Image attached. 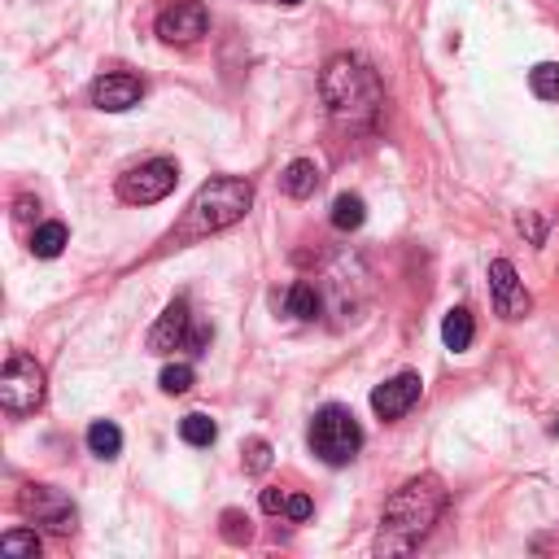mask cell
<instances>
[{"label": "cell", "instance_id": "4316f807", "mask_svg": "<svg viewBox=\"0 0 559 559\" xmlns=\"http://www.w3.org/2000/svg\"><path fill=\"white\" fill-rule=\"evenodd\" d=\"M206 346H210V328H193V337H188V350L206 354Z\"/></svg>", "mask_w": 559, "mask_h": 559}, {"label": "cell", "instance_id": "7c38bea8", "mask_svg": "<svg viewBox=\"0 0 559 559\" xmlns=\"http://www.w3.org/2000/svg\"><path fill=\"white\" fill-rule=\"evenodd\" d=\"M140 97H145V83H140L136 75H123V70L101 75L97 83H92V105H97V110H110V114L132 110Z\"/></svg>", "mask_w": 559, "mask_h": 559}, {"label": "cell", "instance_id": "ac0fdd59", "mask_svg": "<svg viewBox=\"0 0 559 559\" xmlns=\"http://www.w3.org/2000/svg\"><path fill=\"white\" fill-rule=\"evenodd\" d=\"M180 437H184L188 446H210L214 437H219V424H214L210 415L193 411V415H184V420H180Z\"/></svg>", "mask_w": 559, "mask_h": 559}, {"label": "cell", "instance_id": "83f0119b", "mask_svg": "<svg viewBox=\"0 0 559 559\" xmlns=\"http://www.w3.org/2000/svg\"><path fill=\"white\" fill-rule=\"evenodd\" d=\"M280 5H302V0H280Z\"/></svg>", "mask_w": 559, "mask_h": 559}, {"label": "cell", "instance_id": "d6986e66", "mask_svg": "<svg viewBox=\"0 0 559 559\" xmlns=\"http://www.w3.org/2000/svg\"><path fill=\"white\" fill-rule=\"evenodd\" d=\"M284 311H289L293 319H315L319 315V293L311 289V284H293V289L284 293Z\"/></svg>", "mask_w": 559, "mask_h": 559}, {"label": "cell", "instance_id": "6da1fadb", "mask_svg": "<svg viewBox=\"0 0 559 559\" xmlns=\"http://www.w3.org/2000/svg\"><path fill=\"white\" fill-rule=\"evenodd\" d=\"M446 511V490L437 477H415L385 503L380 516V551H411L420 538L433 533V525Z\"/></svg>", "mask_w": 559, "mask_h": 559}, {"label": "cell", "instance_id": "9c48e42d", "mask_svg": "<svg viewBox=\"0 0 559 559\" xmlns=\"http://www.w3.org/2000/svg\"><path fill=\"white\" fill-rule=\"evenodd\" d=\"M210 27V14L201 0H175L158 14V35L166 44H193Z\"/></svg>", "mask_w": 559, "mask_h": 559}, {"label": "cell", "instance_id": "5b68a950", "mask_svg": "<svg viewBox=\"0 0 559 559\" xmlns=\"http://www.w3.org/2000/svg\"><path fill=\"white\" fill-rule=\"evenodd\" d=\"M44 402V367L31 354H9L0 372V407L9 415H31Z\"/></svg>", "mask_w": 559, "mask_h": 559}, {"label": "cell", "instance_id": "603a6c76", "mask_svg": "<svg viewBox=\"0 0 559 559\" xmlns=\"http://www.w3.org/2000/svg\"><path fill=\"white\" fill-rule=\"evenodd\" d=\"M271 468V446L263 437H254V442H245V472H267Z\"/></svg>", "mask_w": 559, "mask_h": 559}, {"label": "cell", "instance_id": "44dd1931", "mask_svg": "<svg viewBox=\"0 0 559 559\" xmlns=\"http://www.w3.org/2000/svg\"><path fill=\"white\" fill-rule=\"evenodd\" d=\"M0 551L5 555H40V533H35V525L31 529H9L5 538H0Z\"/></svg>", "mask_w": 559, "mask_h": 559}, {"label": "cell", "instance_id": "ba28073f", "mask_svg": "<svg viewBox=\"0 0 559 559\" xmlns=\"http://www.w3.org/2000/svg\"><path fill=\"white\" fill-rule=\"evenodd\" d=\"M490 302L503 319H525L533 311V297L525 289V280L516 276V267H511L507 258H494L490 263Z\"/></svg>", "mask_w": 559, "mask_h": 559}, {"label": "cell", "instance_id": "277c9868", "mask_svg": "<svg viewBox=\"0 0 559 559\" xmlns=\"http://www.w3.org/2000/svg\"><path fill=\"white\" fill-rule=\"evenodd\" d=\"M359 446H363V428L359 420H354V411L350 407H324V411H315V420H311V450L324 463H332V468H346V463L359 455Z\"/></svg>", "mask_w": 559, "mask_h": 559}, {"label": "cell", "instance_id": "3957f363", "mask_svg": "<svg viewBox=\"0 0 559 559\" xmlns=\"http://www.w3.org/2000/svg\"><path fill=\"white\" fill-rule=\"evenodd\" d=\"M249 206H254V184L236 180V175H214V180H206L197 188L180 236L184 241H197V236L223 232V228H232V223H241L249 214Z\"/></svg>", "mask_w": 559, "mask_h": 559}, {"label": "cell", "instance_id": "7a4b0ae2", "mask_svg": "<svg viewBox=\"0 0 559 559\" xmlns=\"http://www.w3.org/2000/svg\"><path fill=\"white\" fill-rule=\"evenodd\" d=\"M319 92H324V105L332 118L341 123H372L385 105V88H380V75L363 57L354 53H337L319 75Z\"/></svg>", "mask_w": 559, "mask_h": 559}, {"label": "cell", "instance_id": "484cf974", "mask_svg": "<svg viewBox=\"0 0 559 559\" xmlns=\"http://www.w3.org/2000/svg\"><path fill=\"white\" fill-rule=\"evenodd\" d=\"M520 232H529L533 245H542V236H546V228H542L538 219H533V214H525V219H520Z\"/></svg>", "mask_w": 559, "mask_h": 559}, {"label": "cell", "instance_id": "8992f818", "mask_svg": "<svg viewBox=\"0 0 559 559\" xmlns=\"http://www.w3.org/2000/svg\"><path fill=\"white\" fill-rule=\"evenodd\" d=\"M175 184H180V166L171 158H153V162L132 166L127 175H118V197L127 206H153V201L171 197Z\"/></svg>", "mask_w": 559, "mask_h": 559}, {"label": "cell", "instance_id": "e0dca14e", "mask_svg": "<svg viewBox=\"0 0 559 559\" xmlns=\"http://www.w3.org/2000/svg\"><path fill=\"white\" fill-rule=\"evenodd\" d=\"M88 450L97 459H114L118 450H123V433H118V424H110V420H97L88 428Z\"/></svg>", "mask_w": 559, "mask_h": 559}, {"label": "cell", "instance_id": "7402d4cb", "mask_svg": "<svg viewBox=\"0 0 559 559\" xmlns=\"http://www.w3.org/2000/svg\"><path fill=\"white\" fill-rule=\"evenodd\" d=\"M188 389H193V367L188 363L162 367V394H188Z\"/></svg>", "mask_w": 559, "mask_h": 559}, {"label": "cell", "instance_id": "ffe728a7", "mask_svg": "<svg viewBox=\"0 0 559 559\" xmlns=\"http://www.w3.org/2000/svg\"><path fill=\"white\" fill-rule=\"evenodd\" d=\"M529 83L542 101H559V62H538L529 70Z\"/></svg>", "mask_w": 559, "mask_h": 559}, {"label": "cell", "instance_id": "2e32d148", "mask_svg": "<svg viewBox=\"0 0 559 559\" xmlns=\"http://www.w3.org/2000/svg\"><path fill=\"white\" fill-rule=\"evenodd\" d=\"M363 219H367L363 197L341 193L337 201H332V228H337V232H354V228H363Z\"/></svg>", "mask_w": 559, "mask_h": 559}, {"label": "cell", "instance_id": "52a82bcc", "mask_svg": "<svg viewBox=\"0 0 559 559\" xmlns=\"http://www.w3.org/2000/svg\"><path fill=\"white\" fill-rule=\"evenodd\" d=\"M18 511L27 520H35V525L53 529V533H75L79 529L75 503H70L62 490H53V485H27V490L18 494Z\"/></svg>", "mask_w": 559, "mask_h": 559}, {"label": "cell", "instance_id": "d4e9b609", "mask_svg": "<svg viewBox=\"0 0 559 559\" xmlns=\"http://www.w3.org/2000/svg\"><path fill=\"white\" fill-rule=\"evenodd\" d=\"M284 503H289V494H284V490H263V511H267V516L284 511Z\"/></svg>", "mask_w": 559, "mask_h": 559}, {"label": "cell", "instance_id": "4fadbf2b", "mask_svg": "<svg viewBox=\"0 0 559 559\" xmlns=\"http://www.w3.org/2000/svg\"><path fill=\"white\" fill-rule=\"evenodd\" d=\"M319 180H324V175H319V166L311 162V158H297V162H289L284 166V175H280V188L289 197H315V188H319Z\"/></svg>", "mask_w": 559, "mask_h": 559}, {"label": "cell", "instance_id": "cb8c5ba5", "mask_svg": "<svg viewBox=\"0 0 559 559\" xmlns=\"http://www.w3.org/2000/svg\"><path fill=\"white\" fill-rule=\"evenodd\" d=\"M311 511H315V503L306 494H289V503H284V516L289 520H311Z\"/></svg>", "mask_w": 559, "mask_h": 559}, {"label": "cell", "instance_id": "30bf717a", "mask_svg": "<svg viewBox=\"0 0 559 559\" xmlns=\"http://www.w3.org/2000/svg\"><path fill=\"white\" fill-rule=\"evenodd\" d=\"M420 389H424L420 376L402 372V376H394V380H385V385L372 389V411L380 415V420H402V415L420 402Z\"/></svg>", "mask_w": 559, "mask_h": 559}, {"label": "cell", "instance_id": "8fae6325", "mask_svg": "<svg viewBox=\"0 0 559 559\" xmlns=\"http://www.w3.org/2000/svg\"><path fill=\"white\" fill-rule=\"evenodd\" d=\"M188 337H193V315H188V302H184V297H175V302L158 315L153 332H149V350H153V354L184 350Z\"/></svg>", "mask_w": 559, "mask_h": 559}, {"label": "cell", "instance_id": "9a60e30c", "mask_svg": "<svg viewBox=\"0 0 559 559\" xmlns=\"http://www.w3.org/2000/svg\"><path fill=\"white\" fill-rule=\"evenodd\" d=\"M66 241H70L66 223H40V228L31 232V254L35 258H57L66 249Z\"/></svg>", "mask_w": 559, "mask_h": 559}, {"label": "cell", "instance_id": "5bb4252c", "mask_svg": "<svg viewBox=\"0 0 559 559\" xmlns=\"http://www.w3.org/2000/svg\"><path fill=\"white\" fill-rule=\"evenodd\" d=\"M472 337H477V324H472V311H463V306H455V311H446L442 319V341L450 350H468Z\"/></svg>", "mask_w": 559, "mask_h": 559}]
</instances>
